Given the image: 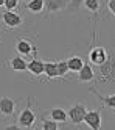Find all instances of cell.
I'll return each mask as SVG.
<instances>
[{
    "mask_svg": "<svg viewBox=\"0 0 115 130\" xmlns=\"http://www.w3.org/2000/svg\"><path fill=\"white\" fill-rule=\"evenodd\" d=\"M82 5L93 14H98L100 11V0H84Z\"/></svg>",
    "mask_w": 115,
    "mask_h": 130,
    "instance_id": "18",
    "label": "cell"
},
{
    "mask_svg": "<svg viewBox=\"0 0 115 130\" xmlns=\"http://www.w3.org/2000/svg\"><path fill=\"white\" fill-rule=\"evenodd\" d=\"M107 10L110 11V14H115V0H107Z\"/></svg>",
    "mask_w": 115,
    "mask_h": 130,
    "instance_id": "23",
    "label": "cell"
},
{
    "mask_svg": "<svg viewBox=\"0 0 115 130\" xmlns=\"http://www.w3.org/2000/svg\"><path fill=\"white\" fill-rule=\"evenodd\" d=\"M56 68H58V77H65L69 74V66H67V60H59L56 61Z\"/></svg>",
    "mask_w": 115,
    "mask_h": 130,
    "instance_id": "19",
    "label": "cell"
},
{
    "mask_svg": "<svg viewBox=\"0 0 115 130\" xmlns=\"http://www.w3.org/2000/svg\"><path fill=\"white\" fill-rule=\"evenodd\" d=\"M16 50L17 53L20 55V57H28V55H31L33 52H36V47L33 45V42L26 38H19L17 42H16Z\"/></svg>",
    "mask_w": 115,
    "mask_h": 130,
    "instance_id": "7",
    "label": "cell"
},
{
    "mask_svg": "<svg viewBox=\"0 0 115 130\" xmlns=\"http://www.w3.org/2000/svg\"><path fill=\"white\" fill-rule=\"evenodd\" d=\"M26 107L20 111V115H19V125H20L22 128L25 127V128H30V127H33L34 125V122H36V113L31 110V107H30V104H31V100L28 99L26 100Z\"/></svg>",
    "mask_w": 115,
    "mask_h": 130,
    "instance_id": "1",
    "label": "cell"
},
{
    "mask_svg": "<svg viewBox=\"0 0 115 130\" xmlns=\"http://www.w3.org/2000/svg\"><path fill=\"white\" fill-rule=\"evenodd\" d=\"M16 110V100L9 96L0 97V113L3 116H13Z\"/></svg>",
    "mask_w": 115,
    "mask_h": 130,
    "instance_id": "8",
    "label": "cell"
},
{
    "mask_svg": "<svg viewBox=\"0 0 115 130\" xmlns=\"http://www.w3.org/2000/svg\"><path fill=\"white\" fill-rule=\"evenodd\" d=\"M17 5H19V0H5V3H3V6L8 11H13L14 8H17Z\"/></svg>",
    "mask_w": 115,
    "mask_h": 130,
    "instance_id": "21",
    "label": "cell"
},
{
    "mask_svg": "<svg viewBox=\"0 0 115 130\" xmlns=\"http://www.w3.org/2000/svg\"><path fill=\"white\" fill-rule=\"evenodd\" d=\"M89 91L92 92V94H95V96H97V97L103 102L104 107H107V108H110V110L115 108V96H113V94H110V96H103V94H100V91L95 89V88H90Z\"/></svg>",
    "mask_w": 115,
    "mask_h": 130,
    "instance_id": "12",
    "label": "cell"
},
{
    "mask_svg": "<svg viewBox=\"0 0 115 130\" xmlns=\"http://www.w3.org/2000/svg\"><path fill=\"white\" fill-rule=\"evenodd\" d=\"M93 78H95V72H93L92 66L89 63H84L82 68L78 71V80L82 83H90V82H93Z\"/></svg>",
    "mask_w": 115,
    "mask_h": 130,
    "instance_id": "11",
    "label": "cell"
},
{
    "mask_svg": "<svg viewBox=\"0 0 115 130\" xmlns=\"http://www.w3.org/2000/svg\"><path fill=\"white\" fill-rule=\"evenodd\" d=\"M82 2L84 0H70V10L72 11H78L82 6Z\"/></svg>",
    "mask_w": 115,
    "mask_h": 130,
    "instance_id": "22",
    "label": "cell"
},
{
    "mask_svg": "<svg viewBox=\"0 0 115 130\" xmlns=\"http://www.w3.org/2000/svg\"><path fill=\"white\" fill-rule=\"evenodd\" d=\"M9 68H11L13 71H16V72H23V71H26V61H25L23 57L17 55V57L11 58V61H9Z\"/></svg>",
    "mask_w": 115,
    "mask_h": 130,
    "instance_id": "13",
    "label": "cell"
},
{
    "mask_svg": "<svg viewBox=\"0 0 115 130\" xmlns=\"http://www.w3.org/2000/svg\"><path fill=\"white\" fill-rule=\"evenodd\" d=\"M44 74L47 75L48 80L58 78V68H56V61H47L44 63Z\"/></svg>",
    "mask_w": 115,
    "mask_h": 130,
    "instance_id": "15",
    "label": "cell"
},
{
    "mask_svg": "<svg viewBox=\"0 0 115 130\" xmlns=\"http://www.w3.org/2000/svg\"><path fill=\"white\" fill-rule=\"evenodd\" d=\"M67 6V0H44V11L47 14L59 13Z\"/></svg>",
    "mask_w": 115,
    "mask_h": 130,
    "instance_id": "9",
    "label": "cell"
},
{
    "mask_svg": "<svg viewBox=\"0 0 115 130\" xmlns=\"http://www.w3.org/2000/svg\"><path fill=\"white\" fill-rule=\"evenodd\" d=\"M2 19H3V24L6 25V28H17L23 24V17L20 14H17L14 11H3L2 13Z\"/></svg>",
    "mask_w": 115,
    "mask_h": 130,
    "instance_id": "4",
    "label": "cell"
},
{
    "mask_svg": "<svg viewBox=\"0 0 115 130\" xmlns=\"http://www.w3.org/2000/svg\"><path fill=\"white\" fill-rule=\"evenodd\" d=\"M41 128L42 130H59L58 122H54V121H51V119H44L42 124H41Z\"/></svg>",
    "mask_w": 115,
    "mask_h": 130,
    "instance_id": "20",
    "label": "cell"
},
{
    "mask_svg": "<svg viewBox=\"0 0 115 130\" xmlns=\"http://www.w3.org/2000/svg\"><path fill=\"white\" fill-rule=\"evenodd\" d=\"M26 10L30 13H34V14H39L44 11V0H30L26 3Z\"/></svg>",
    "mask_w": 115,
    "mask_h": 130,
    "instance_id": "17",
    "label": "cell"
},
{
    "mask_svg": "<svg viewBox=\"0 0 115 130\" xmlns=\"http://www.w3.org/2000/svg\"><path fill=\"white\" fill-rule=\"evenodd\" d=\"M26 71L30 72L31 75H34V77L42 75V74H44V61L39 60V58L34 55V57L31 58V61L26 63Z\"/></svg>",
    "mask_w": 115,
    "mask_h": 130,
    "instance_id": "10",
    "label": "cell"
},
{
    "mask_svg": "<svg viewBox=\"0 0 115 130\" xmlns=\"http://www.w3.org/2000/svg\"><path fill=\"white\" fill-rule=\"evenodd\" d=\"M107 58H109V55H107V50L104 47H93L89 52V60L95 66H101L104 61H107Z\"/></svg>",
    "mask_w": 115,
    "mask_h": 130,
    "instance_id": "6",
    "label": "cell"
},
{
    "mask_svg": "<svg viewBox=\"0 0 115 130\" xmlns=\"http://www.w3.org/2000/svg\"><path fill=\"white\" fill-rule=\"evenodd\" d=\"M82 122L87 127H90L92 130H101V125H103L101 111L100 110H87L84 115Z\"/></svg>",
    "mask_w": 115,
    "mask_h": 130,
    "instance_id": "2",
    "label": "cell"
},
{
    "mask_svg": "<svg viewBox=\"0 0 115 130\" xmlns=\"http://www.w3.org/2000/svg\"><path fill=\"white\" fill-rule=\"evenodd\" d=\"M3 130H22V127L19 124H11V125H6Z\"/></svg>",
    "mask_w": 115,
    "mask_h": 130,
    "instance_id": "24",
    "label": "cell"
},
{
    "mask_svg": "<svg viewBox=\"0 0 115 130\" xmlns=\"http://www.w3.org/2000/svg\"><path fill=\"white\" fill-rule=\"evenodd\" d=\"M48 116L54 122H65L67 121V111L64 108H51L48 111Z\"/></svg>",
    "mask_w": 115,
    "mask_h": 130,
    "instance_id": "14",
    "label": "cell"
},
{
    "mask_svg": "<svg viewBox=\"0 0 115 130\" xmlns=\"http://www.w3.org/2000/svg\"><path fill=\"white\" fill-rule=\"evenodd\" d=\"M82 64H84V60L81 57H78V55L67 60V66H69V71H72V72H78L82 68Z\"/></svg>",
    "mask_w": 115,
    "mask_h": 130,
    "instance_id": "16",
    "label": "cell"
},
{
    "mask_svg": "<svg viewBox=\"0 0 115 130\" xmlns=\"http://www.w3.org/2000/svg\"><path fill=\"white\" fill-rule=\"evenodd\" d=\"M3 3H5V0H0V6H3Z\"/></svg>",
    "mask_w": 115,
    "mask_h": 130,
    "instance_id": "25",
    "label": "cell"
},
{
    "mask_svg": "<svg viewBox=\"0 0 115 130\" xmlns=\"http://www.w3.org/2000/svg\"><path fill=\"white\" fill-rule=\"evenodd\" d=\"M85 111H87V108H85L84 104H75V105H72L69 108V111H67V119H70L72 124L78 125V124L82 122Z\"/></svg>",
    "mask_w": 115,
    "mask_h": 130,
    "instance_id": "3",
    "label": "cell"
},
{
    "mask_svg": "<svg viewBox=\"0 0 115 130\" xmlns=\"http://www.w3.org/2000/svg\"><path fill=\"white\" fill-rule=\"evenodd\" d=\"M100 80L103 83L113 82V58L109 57L107 61H104L100 66Z\"/></svg>",
    "mask_w": 115,
    "mask_h": 130,
    "instance_id": "5",
    "label": "cell"
}]
</instances>
